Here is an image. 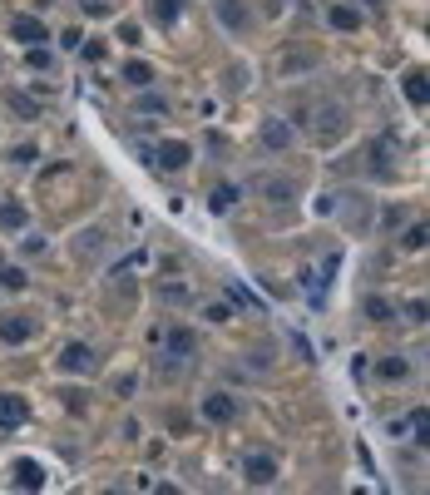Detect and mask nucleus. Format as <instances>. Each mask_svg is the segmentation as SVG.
<instances>
[{"label": "nucleus", "mask_w": 430, "mask_h": 495, "mask_svg": "<svg viewBox=\"0 0 430 495\" xmlns=\"http://www.w3.org/2000/svg\"><path fill=\"white\" fill-rule=\"evenodd\" d=\"M312 124H317V139H322V144H336V139L351 129V114H346V104L331 99V104H322V109L312 114Z\"/></svg>", "instance_id": "nucleus-1"}, {"label": "nucleus", "mask_w": 430, "mask_h": 495, "mask_svg": "<svg viewBox=\"0 0 430 495\" xmlns=\"http://www.w3.org/2000/svg\"><path fill=\"white\" fill-rule=\"evenodd\" d=\"M198 352V337L188 327H168V342H163V367L168 372H183V362Z\"/></svg>", "instance_id": "nucleus-2"}, {"label": "nucleus", "mask_w": 430, "mask_h": 495, "mask_svg": "<svg viewBox=\"0 0 430 495\" xmlns=\"http://www.w3.org/2000/svg\"><path fill=\"white\" fill-rule=\"evenodd\" d=\"M322 50L317 45H292V50H282V60H277V70H282V80H292V75H307V70H322Z\"/></svg>", "instance_id": "nucleus-3"}, {"label": "nucleus", "mask_w": 430, "mask_h": 495, "mask_svg": "<svg viewBox=\"0 0 430 495\" xmlns=\"http://www.w3.org/2000/svg\"><path fill=\"white\" fill-rule=\"evenodd\" d=\"M203 421H213V426H227L232 416H237V396L222 392V387H213V392H203Z\"/></svg>", "instance_id": "nucleus-4"}, {"label": "nucleus", "mask_w": 430, "mask_h": 495, "mask_svg": "<svg viewBox=\"0 0 430 495\" xmlns=\"http://www.w3.org/2000/svg\"><path fill=\"white\" fill-rule=\"evenodd\" d=\"M60 372H65V377H90V372H95V347H90V342H70V347L60 352Z\"/></svg>", "instance_id": "nucleus-5"}, {"label": "nucleus", "mask_w": 430, "mask_h": 495, "mask_svg": "<svg viewBox=\"0 0 430 495\" xmlns=\"http://www.w3.org/2000/svg\"><path fill=\"white\" fill-rule=\"evenodd\" d=\"M154 164H158V169H168V174H183V169L193 164V149H188L183 139H163V144H158V154H154Z\"/></svg>", "instance_id": "nucleus-6"}, {"label": "nucleus", "mask_w": 430, "mask_h": 495, "mask_svg": "<svg viewBox=\"0 0 430 495\" xmlns=\"http://www.w3.org/2000/svg\"><path fill=\"white\" fill-rule=\"evenodd\" d=\"M242 481H247V486H272V481H277V461H272L267 451L242 456Z\"/></svg>", "instance_id": "nucleus-7"}, {"label": "nucleus", "mask_w": 430, "mask_h": 495, "mask_svg": "<svg viewBox=\"0 0 430 495\" xmlns=\"http://www.w3.org/2000/svg\"><path fill=\"white\" fill-rule=\"evenodd\" d=\"M10 40H20V45H50V25L35 20V15H15L10 20Z\"/></svg>", "instance_id": "nucleus-8"}, {"label": "nucleus", "mask_w": 430, "mask_h": 495, "mask_svg": "<svg viewBox=\"0 0 430 495\" xmlns=\"http://www.w3.org/2000/svg\"><path fill=\"white\" fill-rule=\"evenodd\" d=\"M25 421H30V401L20 392H0V426L15 431V426H25Z\"/></svg>", "instance_id": "nucleus-9"}, {"label": "nucleus", "mask_w": 430, "mask_h": 495, "mask_svg": "<svg viewBox=\"0 0 430 495\" xmlns=\"http://www.w3.org/2000/svg\"><path fill=\"white\" fill-rule=\"evenodd\" d=\"M326 20H331V30H341V35H356V30L366 25V15H361L356 5H326Z\"/></svg>", "instance_id": "nucleus-10"}, {"label": "nucleus", "mask_w": 430, "mask_h": 495, "mask_svg": "<svg viewBox=\"0 0 430 495\" xmlns=\"http://www.w3.org/2000/svg\"><path fill=\"white\" fill-rule=\"evenodd\" d=\"M262 144H267L272 154L292 149V124H287V119H262Z\"/></svg>", "instance_id": "nucleus-11"}, {"label": "nucleus", "mask_w": 430, "mask_h": 495, "mask_svg": "<svg viewBox=\"0 0 430 495\" xmlns=\"http://www.w3.org/2000/svg\"><path fill=\"white\" fill-rule=\"evenodd\" d=\"M217 20H222L227 35H242L247 30V5L242 0H217Z\"/></svg>", "instance_id": "nucleus-12"}, {"label": "nucleus", "mask_w": 430, "mask_h": 495, "mask_svg": "<svg viewBox=\"0 0 430 495\" xmlns=\"http://www.w3.org/2000/svg\"><path fill=\"white\" fill-rule=\"evenodd\" d=\"M30 332H35L30 317H0V342H5V347H25Z\"/></svg>", "instance_id": "nucleus-13"}, {"label": "nucleus", "mask_w": 430, "mask_h": 495, "mask_svg": "<svg viewBox=\"0 0 430 495\" xmlns=\"http://www.w3.org/2000/svg\"><path fill=\"white\" fill-rule=\"evenodd\" d=\"M237 198H242V189H237V184H217L213 194H208V213H213V218H227Z\"/></svg>", "instance_id": "nucleus-14"}, {"label": "nucleus", "mask_w": 430, "mask_h": 495, "mask_svg": "<svg viewBox=\"0 0 430 495\" xmlns=\"http://www.w3.org/2000/svg\"><path fill=\"white\" fill-rule=\"evenodd\" d=\"M371 164H376V174H396V139L391 134L371 144Z\"/></svg>", "instance_id": "nucleus-15"}, {"label": "nucleus", "mask_w": 430, "mask_h": 495, "mask_svg": "<svg viewBox=\"0 0 430 495\" xmlns=\"http://www.w3.org/2000/svg\"><path fill=\"white\" fill-rule=\"evenodd\" d=\"M0 228H5V233H25V228H30L25 203H15V198H10V203H0Z\"/></svg>", "instance_id": "nucleus-16"}, {"label": "nucleus", "mask_w": 430, "mask_h": 495, "mask_svg": "<svg viewBox=\"0 0 430 495\" xmlns=\"http://www.w3.org/2000/svg\"><path fill=\"white\" fill-rule=\"evenodd\" d=\"M376 377L391 382V387H396V382H411V362H406V357H381V362H376Z\"/></svg>", "instance_id": "nucleus-17"}, {"label": "nucleus", "mask_w": 430, "mask_h": 495, "mask_svg": "<svg viewBox=\"0 0 430 495\" xmlns=\"http://www.w3.org/2000/svg\"><path fill=\"white\" fill-rule=\"evenodd\" d=\"M149 15H154V25H178L183 20V0H149Z\"/></svg>", "instance_id": "nucleus-18"}, {"label": "nucleus", "mask_w": 430, "mask_h": 495, "mask_svg": "<svg viewBox=\"0 0 430 495\" xmlns=\"http://www.w3.org/2000/svg\"><path fill=\"white\" fill-rule=\"evenodd\" d=\"M401 95L411 99V104H426V70H421V65L401 75Z\"/></svg>", "instance_id": "nucleus-19"}, {"label": "nucleus", "mask_w": 430, "mask_h": 495, "mask_svg": "<svg viewBox=\"0 0 430 495\" xmlns=\"http://www.w3.org/2000/svg\"><path fill=\"white\" fill-rule=\"evenodd\" d=\"M124 85L149 90V85H154V65H149V60H129V65H124Z\"/></svg>", "instance_id": "nucleus-20"}, {"label": "nucleus", "mask_w": 430, "mask_h": 495, "mask_svg": "<svg viewBox=\"0 0 430 495\" xmlns=\"http://www.w3.org/2000/svg\"><path fill=\"white\" fill-rule=\"evenodd\" d=\"M15 481H20V491H40V486H45L40 461H15Z\"/></svg>", "instance_id": "nucleus-21"}, {"label": "nucleus", "mask_w": 430, "mask_h": 495, "mask_svg": "<svg viewBox=\"0 0 430 495\" xmlns=\"http://www.w3.org/2000/svg\"><path fill=\"white\" fill-rule=\"evenodd\" d=\"M426 223H421V218H416V223H411V228H401V238H396V243H401V253H426Z\"/></svg>", "instance_id": "nucleus-22"}, {"label": "nucleus", "mask_w": 430, "mask_h": 495, "mask_svg": "<svg viewBox=\"0 0 430 495\" xmlns=\"http://www.w3.org/2000/svg\"><path fill=\"white\" fill-rule=\"evenodd\" d=\"M5 109H10V114H20V119H35V114H40V104H35V99H25L20 90H5Z\"/></svg>", "instance_id": "nucleus-23"}, {"label": "nucleus", "mask_w": 430, "mask_h": 495, "mask_svg": "<svg viewBox=\"0 0 430 495\" xmlns=\"http://www.w3.org/2000/svg\"><path fill=\"white\" fill-rule=\"evenodd\" d=\"M262 194L272 198V203H292V198H297V189H292L287 179H267V184H262Z\"/></svg>", "instance_id": "nucleus-24"}, {"label": "nucleus", "mask_w": 430, "mask_h": 495, "mask_svg": "<svg viewBox=\"0 0 430 495\" xmlns=\"http://www.w3.org/2000/svg\"><path fill=\"white\" fill-rule=\"evenodd\" d=\"M361 307H366V317H371V322H391V317H396V307H391L386 297H366Z\"/></svg>", "instance_id": "nucleus-25"}, {"label": "nucleus", "mask_w": 430, "mask_h": 495, "mask_svg": "<svg viewBox=\"0 0 430 495\" xmlns=\"http://www.w3.org/2000/svg\"><path fill=\"white\" fill-rule=\"evenodd\" d=\"M134 109H139V114H168V99H163V95H149V90H144V95L134 99Z\"/></svg>", "instance_id": "nucleus-26"}, {"label": "nucleus", "mask_w": 430, "mask_h": 495, "mask_svg": "<svg viewBox=\"0 0 430 495\" xmlns=\"http://www.w3.org/2000/svg\"><path fill=\"white\" fill-rule=\"evenodd\" d=\"M25 65H30V70H55V50H45V45H30Z\"/></svg>", "instance_id": "nucleus-27"}, {"label": "nucleus", "mask_w": 430, "mask_h": 495, "mask_svg": "<svg viewBox=\"0 0 430 495\" xmlns=\"http://www.w3.org/2000/svg\"><path fill=\"white\" fill-rule=\"evenodd\" d=\"M0 288H5V293H25V268H10V263H5V268H0Z\"/></svg>", "instance_id": "nucleus-28"}, {"label": "nucleus", "mask_w": 430, "mask_h": 495, "mask_svg": "<svg viewBox=\"0 0 430 495\" xmlns=\"http://www.w3.org/2000/svg\"><path fill=\"white\" fill-rule=\"evenodd\" d=\"M227 297H232V302H237V307H252V312H262V302H257V297L247 293V288H242V283H227Z\"/></svg>", "instance_id": "nucleus-29"}, {"label": "nucleus", "mask_w": 430, "mask_h": 495, "mask_svg": "<svg viewBox=\"0 0 430 495\" xmlns=\"http://www.w3.org/2000/svg\"><path fill=\"white\" fill-rule=\"evenodd\" d=\"M104 40H90V45H80V55H85V60H90V65H100V60H104Z\"/></svg>", "instance_id": "nucleus-30"}, {"label": "nucleus", "mask_w": 430, "mask_h": 495, "mask_svg": "<svg viewBox=\"0 0 430 495\" xmlns=\"http://www.w3.org/2000/svg\"><path fill=\"white\" fill-rule=\"evenodd\" d=\"M114 392H119V396H134V392H139V372H124V377L114 382Z\"/></svg>", "instance_id": "nucleus-31"}, {"label": "nucleus", "mask_w": 430, "mask_h": 495, "mask_svg": "<svg viewBox=\"0 0 430 495\" xmlns=\"http://www.w3.org/2000/svg\"><path fill=\"white\" fill-rule=\"evenodd\" d=\"M119 40H124V45H139V40H144V30H139L134 20H124V25H119Z\"/></svg>", "instance_id": "nucleus-32"}, {"label": "nucleus", "mask_w": 430, "mask_h": 495, "mask_svg": "<svg viewBox=\"0 0 430 495\" xmlns=\"http://www.w3.org/2000/svg\"><path fill=\"white\" fill-rule=\"evenodd\" d=\"M100 243H104L100 228H95V233H80V248H85V253H100Z\"/></svg>", "instance_id": "nucleus-33"}, {"label": "nucleus", "mask_w": 430, "mask_h": 495, "mask_svg": "<svg viewBox=\"0 0 430 495\" xmlns=\"http://www.w3.org/2000/svg\"><path fill=\"white\" fill-rule=\"evenodd\" d=\"M35 159H40L35 144H20V149H15V164H35Z\"/></svg>", "instance_id": "nucleus-34"}, {"label": "nucleus", "mask_w": 430, "mask_h": 495, "mask_svg": "<svg viewBox=\"0 0 430 495\" xmlns=\"http://www.w3.org/2000/svg\"><path fill=\"white\" fill-rule=\"evenodd\" d=\"M60 45H65V50H80V45H85V35H80V30H65V35H60Z\"/></svg>", "instance_id": "nucleus-35"}, {"label": "nucleus", "mask_w": 430, "mask_h": 495, "mask_svg": "<svg viewBox=\"0 0 430 495\" xmlns=\"http://www.w3.org/2000/svg\"><path fill=\"white\" fill-rule=\"evenodd\" d=\"M45 248H50V243H45V238H25V258H40V253H45Z\"/></svg>", "instance_id": "nucleus-36"}, {"label": "nucleus", "mask_w": 430, "mask_h": 495, "mask_svg": "<svg viewBox=\"0 0 430 495\" xmlns=\"http://www.w3.org/2000/svg\"><path fill=\"white\" fill-rule=\"evenodd\" d=\"M163 297H173V302H188V288H183V283H168V288H163Z\"/></svg>", "instance_id": "nucleus-37"}, {"label": "nucleus", "mask_w": 430, "mask_h": 495, "mask_svg": "<svg viewBox=\"0 0 430 495\" xmlns=\"http://www.w3.org/2000/svg\"><path fill=\"white\" fill-rule=\"evenodd\" d=\"M317 213H322V218H326V213H336V194H322V198H317Z\"/></svg>", "instance_id": "nucleus-38"}, {"label": "nucleus", "mask_w": 430, "mask_h": 495, "mask_svg": "<svg viewBox=\"0 0 430 495\" xmlns=\"http://www.w3.org/2000/svg\"><path fill=\"white\" fill-rule=\"evenodd\" d=\"M154 495H178V486H173V481H163V486H158Z\"/></svg>", "instance_id": "nucleus-39"}, {"label": "nucleus", "mask_w": 430, "mask_h": 495, "mask_svg": "<svg viewBox=\"0 0 430 495\" xmlns=\"http://www.w3.org/2000/svg\"><path fill=\"white\" fill-rule=\"evenodd\" d=\"M361 5H371V10H381V5H386V0H361Z\"/></svg>", "instance_id": "nucleus-40"}, {"label": "nucleus", "mask_w": 430, "mask_h": 495, "mask_svg": "<svg viewBox=\"0 0 430 495\" xmlns=\"http://www.w3.org/2000/svg\"><path fill=\"white\" fill-rule=\"evenodd\" d=\"M109 495H124V491H109Z\"/></svg>", "instance_id": "nucleus-41"}]
</instances>
